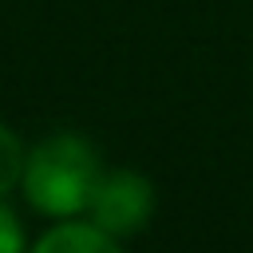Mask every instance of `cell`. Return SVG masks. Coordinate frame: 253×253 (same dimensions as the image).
Masks as SVG:
<instances>
[{"label": "cell", "mask_w": 253, "mask_h": 253, "mask_svg": "<svg viewBox=\"0 0 253 253\" xmlns=\"http://www.w3.org/2000/svg\"><path fill=\"white\" fill-rule=\"evenodd\" d=\"M99 154L79 134H55L40 142L24 162V194L40 213L67 217L87 210L95 186H99Z\"/></svg>", "instance_id": "obj_1"}, {"label": "cell", "mask_w": 253, "mask_h": 253, "mask_svg": "<svg viewBox=\"0 0 253 253\" xmlns=\"http://www.w3.org/2000/svg\"><path fill=\"white\" fill-rule=\"evenodd\" d=\"M91 221L99 229H107L111 237H126V233H138L150 213H154V190L142 174H130V170H115V174H103L91 202Z\"/></svg>", "instance_id": "obj_2"}, {"label": "cell", "mask_w": 253, "mask_h": 253, "mask_svg": "<svg viewBox=\"0 0 253 253\" xmlns=\"http://www.w3.org/2000/svg\"><path fill=\"white\" fill-rule=\"evenodd\" d=\"M32 253H123L115 245V237L107 229H99L95 221H63L55 229H47Z\"/></svg>", "instance_id": "obj_3"}, {"label": "cell", "mask_w": 253, "mask_h": 253, "mask_svg": "<svg viewBox=\"0 0 253 253\" xmlns=\"http://www.w3.org/2000/svg\"><path fill=\"white\" fill-rule=\"evenodd\" d=\"M24 146H20V138L0 123V198L24 178Z\"/></svg>", "instance_id": "obj_4"}, {"label": "cell", "mask_w": 253, "mask_h": 253, "mask_svg": "<svg viewBox=\"0 0 253 253\" xmlns=\"http://www.w3.org/2000/svg\"><path fill=\"white\" fill-rule=\"evenodd\" d=\"M0 253H24V229L12 210L0 206Z\"/></svg>", "instance_id": "obj_5"}]
</instances>
